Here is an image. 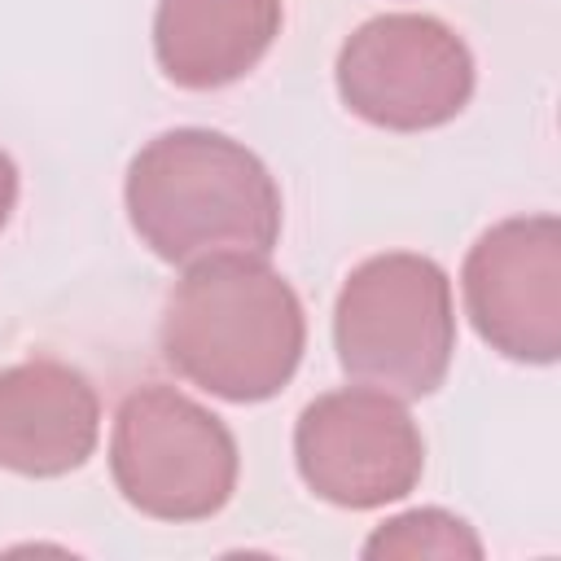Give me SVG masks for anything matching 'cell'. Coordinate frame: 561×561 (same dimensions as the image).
<instances>
[{"label":"cell","mask_w":561,"mask_h":561,"mask_svg":"<svg viewBox=\"0 0 561 561\" xmlns=\"http://www.w3.org/2000/svg\"><path fill=\"white\" fill-rule=\"evenodd\" d=\"M337 92L351 114L390 131L451 123L473 92L465 39L425 13L364 22L337 53Z\"/></svg>","instance_id":"obj_5"},{"label":"cell","mask_w":561,"mask_h":561,"mask_svg":"<svg viewBox=\"0 0 561 561\" xmlns=\"http://www.w3.org/2000/svg\"><path fill=\"white\" fill-rule=\"evenodd\" d=\"M127 215L140 241L180 267L215 254L267 259L280 237V188L232 136L175 127L131 158Z\"/></svg>","instance_id":"obj_1"},{"label":"cell","mask_w":561,"mask_h":561,"mask_svg":"<svg viewBox=\"0 0 561 561\" xmlns=\"http://www.w3.org/2000/svg\"><path fill=\"white\" fill-rule=\"evenodd\" d=\"M96 390L61 359L0 368V465L26 478L79 469L96 447Z\"/></svg>","instance_id":"obj_8"},{"label":"cell","mask_w":561,"mask_h":561,"mask_svg":"<svg viewBox=\"0 0 561 561\" xmlns=\"http://www.w3.org/2000/svg\"><path fill=\"white\" fill-rule=\"evenodd\" d=\"M158 337L167 364L193 386L259 403L294 377L307 324L280 272L254 254H215L175 280Z\"/></svg>","instance_id":"obj_2"},{"label":"cell","mask_w":561,"mask_h":561,"mask_svg":"<svg viewBox=\"0 0 561 561\" xmlns=\"http://www.w3.org/2000/svg\"><path fill=\"white\" fill-rule=\"evenodd\" d=\"M110 469L131 508L162 522H202L237 486V443L188 394L140 386L118 408Z\"/></svg>","instance_id":"obj_4"},{"label":"cell","mask_w":561,"mask_h":561,"mask_svg":"<svg viewBox=\"0 0 561 561\" xmlns=\"http://www.w3.org/2000/svg\"><path fill=\"white\" fill-rule=\"evenodd\" d=\"M333 342L346 377L394 399H425L443 386L456 351L451 285L425 254H377L359 263L333 311Z\"/></svg>","instance_id":"obj_3"},{"label":"cell","mask_w":561,"mask_h":561,"mask_svg":"<svg viewBox=\"0 0 561 561\" xmlns=\"http://www.w3.org/2000/svg\"><path fill=\"white\" fill-rule=\"evenodd\" d=\"M302 482L337 508H377L408 495L425 465L412 416L381 390H333L307 403L294 430Z\"/></svg>","instance_id":"obj_6"},{"label":"cell","mask_w":561,"mask_h":561,"mask_svg":"<svg viewBox=\"0 0 561 561\" xmlns=\"http://www.w3.org/2000/svg\"><path fill=\"white\" fill-rule=\"evenodd\" d=\"M13 202H18V167H13V158L0 149V228L9 224Z\"/></svg>","instance_id":"obj_11"},{"label":"cell","mask_w":561,"mask_h":561,"mask_svg":"<svg viewBox=\"0 0 561 561\" xmlns=\"http://www.w3.org/2000/svg\"><path fill=\"white\" fill-rule=\"evenodd\" d=\"M368 561H412V557H482V543L473 539V530L438 508H416L403 513L394 522H386L368 543H364Z\"/></svg>","instance_id":"obj_10"},{"label":"cell","mask_w":561,"mask_h":561,"mask_svg":"<svg viewBox=\"0 0 561 561\" xmlns=\"http://www.w3.org/2000/svg\"><path fill=\"white\" fill-rule=\"evenodd\" d=\"M465 307L500 355L552 364L561 351V224L530 215L482 232L465 259Z\"/></svg>","instance_id":"obj_7"},{"label":"cell","mask_w":561,"mask_h":561,"mask_svg":"<svg viewBox=\"0 0 561 561\" xmlns=\"http://www.w3.org/2000/svg\"><path fill=\"white\" fill-rule=\"evenodd\" d=\"M280 31V0H158L153 53L171 83L206 92L259 66Z\"/></svg>","instance_id":"obj_9"}]
</instances>
